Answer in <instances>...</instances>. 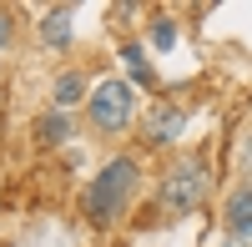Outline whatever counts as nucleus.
Returning <instances> with one entry per match:
<instances>
[{"label": "nucleus", "instance_id": "1", "mask_svg": "<svg viewBox=\"0 0 252 247\" xmlns=\"http://www.w3.org/2000/svg\"><path fill=\"white\" fill-rule=\"evenodd\" d=\"M136 192H141V161L131 152H121L86 182V192H81V217H86L91 227H116L126 217V207L136 202Z\"/></svg>", "mask_w": 252, "mask_h": 247}, {"label": "nucleus", "instance_id": "2", "mask_svg": "<svg viewBox=\"0 0 252 247\" xmlns=\"http://www.w3.org/2000/svg\"><path fill=\"white\" fill-rule=\"evenodd\" d=\"M207 192H212V172H207V161L202 156H177L172 167H166L161 177V187H157V207L166 217H187V212H197Z\"/></svg>", "mask_w": 252, "mask_h": 247}, {"label": "nucleus", "instance_id": "3", "mask_svg": "<svg viewBox=\"0 0 252 247\" xmlns=\"http://www.w3.org/2000/svg\"><path fill=\"white\" fill-rule=\"evenodd\" d=\"M86 121L106 136H121L126 126L136 121V91L126 86L121 76H106L91 86V101H86Z\"/></svg>", "mask_w": 252, "mask_h": 247}, {"label": "nucleus", "instance_id": "4", "mask_svg": "<svg viewBox=\"0 0 252 247\" xmlns=\"http://www.w3.org/2000/svg\"><path fill=\"white\" fill-rule=\"evenodd\" d=\"M182 131H187V106H177V101H152L146 106V121H141L146 147H172V141H182Z\"/></svg>", "mask_w": 252, "mask_h": 247}, {"label": "nucleus", "instance_id": "5", "mask_svg": "<svg viewBox=\"0 0 252 247\" xmlns=\"http://www.w3.org/2000/svg\"><path fill=\"white\" fill-rule=\"evenodd\" d=\"M227 237L232 242H252V177L227 192Z\"/></svg>", "mask_w": 252, "mask_h": 247}, {"label": "nucleus", "instance_id": "6", "mask_svg": "<svg viewBox=\"0 0 252 247\" xmlns=\"http://www.w3.org/2000/svg\"><path fill=\"white\" fill-rule=\"evenodd\" d=\"M51 101H56V111L86 106V101H91V86H86V76H81V71H61V76H56V86H51Z\"/></svg>", "mask_w": 252, "mask_h": 247}, {"label": "nucleus", "instance_id": "7", "mask_svg": "<svg viewBox=\"0 0 252 247\" xmlns=\"http://www.w3.org/2000/svg\"><path fill=\"white\" fill-rule=\"evenodd\" d=\"M40 40H46L51 51H66L71 46V5L46 10V20H40Z\"/></svg>", "mask_w": 252, "mask_h": 247}, {"label": "nucleus", "instance_id": "8", "mask_svg": "<svg viewBox=\"0 0 252 247\" xmlns=\"http://www.w3.org/2000/svg\"><path fill=\"white\" fill-rule=\"evenodd\" d=\"M61 141H71V111H46L35 121V147H61Z\"/></svg>", "mask_w": 252, "mask_h": 247}, {"label": "nucleus", "instance_id": "9", "mask_svg": "<svg viewBox=\"0 0 252 247\" xmlns=\"http://www.w3.org/2000/svg\"><path fill=\"white\" fill-rule=\"evenodd\" d=\"M121 61H126V71H131L136 86H157V66L146 61V46H141V40H126V46H121Z\"/></svg>", "mask_w": 252, "mask_h": 247}, {"label": "nucleus", "instance_id": "10", "mask_svg": "<svg viewBox=\"0 0 252 247\" xmlns=\"http://www.w3.org/2000/svg\"><path fill=\"white\" fill-rule=\"evenodd\" d=\"M152 46H157V51H172V46H177V20H172V15H157V20H152Z\"/></svg>", "mask_w": 252, "mask_h": 247}, {"label": "nucleus", "instance_id": "11", "mask_svg": "<svg viewBox=\"0 0 252 247\" xmlns=\"http://www.w3.org/2000/svg\"><path fill=\"white\" fill-rule=\"evenodd\" d=\"M5 40H10V15L0 10V46H5Z\"/></svg>", "mask_w": 252, "mask_h": 247}, {"label": "nucleus", "instance_id": "12", "mask_svg": "<svg viewBox=\"0 0 252 247\" xmlns=\"http://www.w3.org/2000/svg\"><path fill=\"white\" fill-rule=\"evenodd\" d=\"M242 161H247V172H252V141H247V147H242Z\"/></svg>", "mask_w": 252, "mask_h": 247}]
</instances>
